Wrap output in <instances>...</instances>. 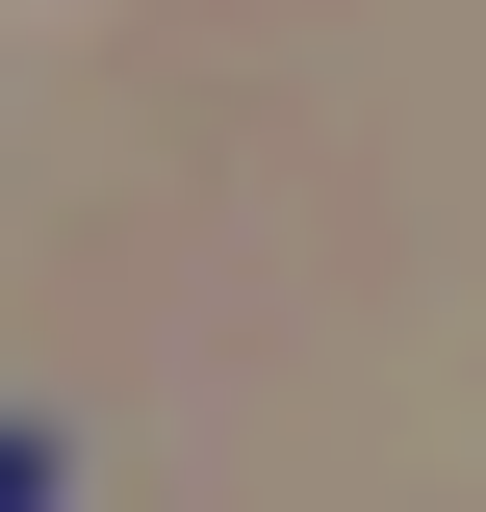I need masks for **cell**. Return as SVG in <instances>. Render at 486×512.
Instances as JSON below:
<instances>
[{"label":"cell","instance_id":"6da1fadb","mask_svg":"<svg viewBox=\"0 0 486 512\" xmlns=\"http://www.w3.org/2000/svg\"><path fill=\"white\" fill-rule=\"evenodd\" d=\"M26 487H52V436H0V512H26Z\"/></svg>","mask_w":486,"mask_h":512}]
</instances>
